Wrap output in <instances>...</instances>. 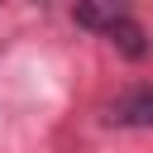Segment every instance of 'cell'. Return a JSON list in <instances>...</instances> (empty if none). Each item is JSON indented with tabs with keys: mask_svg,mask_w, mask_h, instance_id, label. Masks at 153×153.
I'll return each mask as SVG.
<instances>
[{
	"mask_svg": "<svg viewBox=\"0 0 153 153\" xmlns=\"http://www.w3.org/2000/svg\"><path fill=\"white\" fill-rule=\"evenodd\" d=\"M72 14L91 33H115L120 24L134 19V0H72Z\"/></svg>",
	"mask_w": 153,
	"mask_h": 153,
	"instance_id": "6da1fadb",
	"label": "cell"
},
{
	"mask_svg": "<svg viewBox=\"0 0 153 153\" xmlns=\"http://www.w3.org/2000/svg\"><path fill=\"white\" fill-rule=\"evenodd\" d=\"M105 120L120 124V129H153V86H129V91H120V96L110 100Z\"/></svg>",
	"mask_w": 153,
	"mask_h": 153,
	"instance_id": "7a4b0ae2",
	"label": "cell"
},
{
	"mask_svg": "<svg viewBox=\"0 0 153 153\" xmlns=\"http://www.w3.org/2000/svg\"><path fill=\"white\" fill-rule=\"evenodd\" d=\"M110 38H115V48H120L124 57H134V62H139V57L148 53V43H143V29H139L134 19H129V24H120V29L110 33Z\"/></svg>",
	"mask_w": 153,
	"mask_h": 153,
	"instance_id": "3957f363",
	"label": "cell"
}]
</instances>
